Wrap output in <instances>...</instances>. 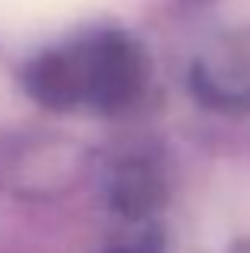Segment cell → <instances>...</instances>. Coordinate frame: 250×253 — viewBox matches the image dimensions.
<instances>
[{
	"label": "cell",
	"instance_id": "obj_1",
	"mask_svg": "<svg viewBox=\"0 0 250 253\" xmlns=\"http://www.w3.org/2000/svg\"><path fill=\"white\" fill-rule=\"evenodd\" d=\"M23 77L26 93L45 109L116 116L141 99L148 58L125 32L103 29L42 51Z\"/></svg>",
	"mask_w": 250,
	"mask_h": 253
},
{
	"label": "cell",
	"instance_id": "obj_2",
	"mask_svg": "<svg viewBox=\"0 0 250 253\" xmlns=\"http://www.w3.org/2000/svg\"><path fill=\"white\" fill-rule=\"evenodd\" d=\"M244 253H250V250H244Z\"/></svg>",
	"mask_w": 250,
	"mask_h": 253
}]
</instances>
